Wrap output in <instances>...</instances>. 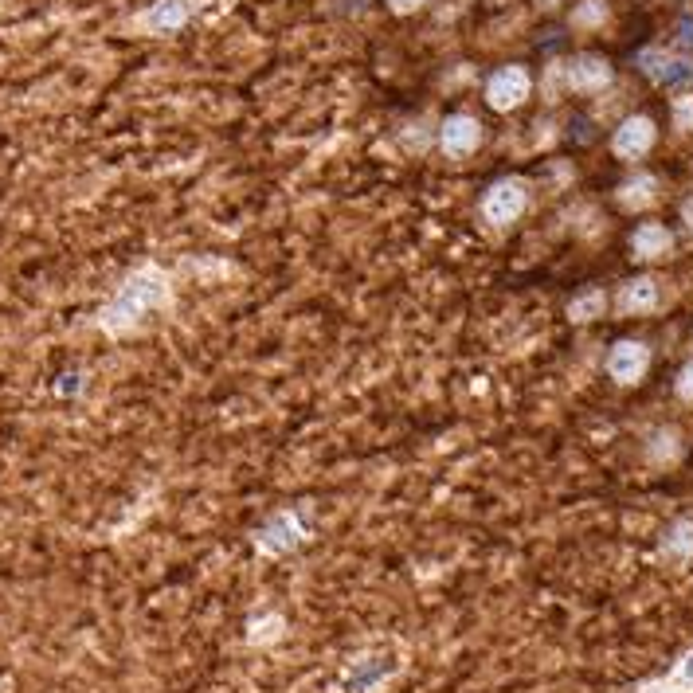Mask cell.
Instances as JSON below:
<instances>
[{
    "label": "cell",
    "instance_id": "1",
    "mask_svg": "<svg viewBox=\"0 0 693 693\" xmlns=\"http://www.w3.org/2000/svg\"><path fill=\"white\" fill-rule=\"evenodd\" d=\"M165 278L157 275V271H145V275H138L126 290H122V298L106 310V329H126L130 322H138L141 314L153 306V302H165Z\"/></svg>",
    "mask_w": 693,
    "mask_h": 693
},
{
    "label": "cell",
    "instance_id": "2",
    "mask_svg": "<svg viewBox=\"0 0 693 693\" xmlns=\"http://www.w3.org/2000/svg\"><path fill=\"white\" fill-rule=\"evenodd\" d=\"M529 208V185L521 177H502L482 196V220L490 228H513Z\"/></svg>",
    "mask_w": 693,
    "mask_h": 693
},
{
    "label": "cell",
    "instance_id": "3",
    "mask_svg": "<svg viewBox=\"0 0 693 693\" xmlns=\"http://www.w3.org/2000/svg\"><path fill=\"white\" fill-rule=\"evenodd\" d=\"M529 87H533L529 71L517 67V63H509V67H502V71L490 75V83H486V102H490L498 114H509V110H517V106L529 98Z\"/></svg>",
    "mask_w": 693,
    "mask_h": 693
},
{
    "label": "cell",
    "instance_id": "4",
    "mask_svg": "<svg viewBox=\"0 0 693 693\" xmlns=\"http://www.w3.org/2000/svg\"><path fill=\"white\" fill-rule=\"evenodd\" d=\"M650 369V349L643 341H619V345H611V353H607V376L615 380V384H623V388H631V384H639Z\"/></svg>",
    "mask_w": 693,
    "mask_h": 693
},
{
    "label": "cell",
    "instance_id": "5",
    "mask_svg": "<svg viewBox=\"0 0 693 693\" xmlns=\"http://www.w3.org/2000/svg\"><path fill=\"white\" fill-rule=\"evenodd\" d=\"M654 138H658V130H654V122H650L647 114H631V118L615 130L611 153H615L619 161H639V157H647L650 153Z\"/></svg>",
    "mask_w": 693,
    "mask_h": 693
},
{
    "label": "cell",
    "instance_id": "6",
    "mask_svg": "<svg viewBox=\"0 0 693 693\" xmlns=\"http://www.w3.org/2000/svg\"><path fill=\"white\" fill-rule=\"evenodd\" d=\"M478 141H482L478 118H470V114H451V118L443 122L439 145H443L447 157H470V153L478 149Z\"/></svg>",
    "mask_w": 693,
    "mask_h": 693
},
{
    "label": "cell",
    "instance_id": "7",
    "mask_svg": "<svg viewBox=\"0 0 693 693\" xmlns=\"http://www.w3.org/2000/svg\"><path fill=\"white\" fill-rule=\"evenodd\" d=\"M396 674V662H380L376 654H365V658H357L353 666H349V674H345V682H341V693H376L388 678Z\"/></svg>",
    "mask_w": 693,
    "mask_h": 693
},
{
    "label": "cell",
    "instance_id": "8",
    "mask_svg": "<svg viewBox=\"0 0 693 693\" xmlns=\"http://www.w3.org/2000/svg\"><path fill=\"white\" fill-rule=\"evenodd\" d=\"M670 247H674V235H670L666 224H658V220H647V224H639V228L631 231V255H635L639 263L666 259Z\"/></svg>",
    "mask_w": 693,
    "mask_h": 693
},
{
    "label": "cell",
    "instance_id": "9",
    "mask_svg": "<svg viewBox=\"0 0 693 693\" xmlns=\"http://www.w3.org/2000/svg\"><path fill=\"white\" fill-rule=\"evenodd\" d=\"M298 541H302V521H298V513H290V509L275 513V521H267V529L259 533V549H263V553H286V549H294Z\"/></svg>",
    "mask_w": 693,
    "mask_h": 693
},
{
    "label": "cell",
    "instance_id": "10",
    "mask_svg": "<svg viewBox=\"0 0 693 693\" xmlns=\"http://www.w3.org/2000/svg\"><path fill=\"white\" fill-rule=\"evenodd\" d=\"M615 306H619V314H627V318L650 314V310L658 306V282L650 275H639V278H631V282H623Z\"/></svg>",
    "mask_w": 693,
    "mask_h": 693
},
{
    "label": "cell",
    "instance_id": "11",
    "mask_svg": "<svg viewBox=\"0 0 693 693\" xmlns=\"http://www.w3.org/2000/svg\"><path fill=\"white\" fill-rule=\"evenodd\" d=\"M611 83V67L603 63L600 55H580L568 63V87L572 91H603Z\"/></svg>",
    "mask_w": 693,
    "mask_h": 693
},
{
    "label": "cell",
    "instance_id": "12",
    "mask_svg": "<svg viewBox=\"0 0 693 693\" xmlns=\"http://www.w3.org/2000/svg\"><path fill=\"white\" fill-rule=\"evenodd\" d=\"M615 200H619L627 212H643V208H650V204L658 200V181H654L650 173H639V177H631V181L619 185Z\"/></svg>",
    "mask_w": 693,
    "mask_h": 693
},
{
    "label": "cell",
    "instance_id": "13",
    "mask_svg": "<svg viewBox=\"0 0 693 693\" xmlns=\"http://www.w3.org/2000/svg\"><path fill=\"white\" fill-rule=\"evenodd\" d=\"M185 20H188L185 0H161L157 8H149V12L141 16V24H145L149 32H173V28H181Z\"/></svg>",
    "mask_w": 693,
    "mask_h": 693
},
{
    "label": "cell",
    "instance_id": "14",
    "mask_svg": "<svg viewBox=\"0 0 693 693\" xmlns=\"http://www.w3.org/2000/svg\"><path fill=\"white\" fill-rule=\"evenodd\" d=\"M603 310H607V294H603L600 286L580 290V294L568 302V322H576V325L596 322V318H603Z\"/></svg>",
    "mask_w": 693,
    "mask_h": 693
},
{
    "label": "cell",
    "instance_id": "15",
    "mask_svg": "<svg viewBox=\"0 0 693 693\" xmlns=\"http://www.w3.org/2000/svg\"><path fill=\"white\" fill-rule=\"evenodd\" d=\"M662 553L670 556V560H693V521H674L670 529H666V537H662Z\"/></svg>",
    "mask_w": 693,
    "mask_h": 693
},
{
    "label": "cell",
    "instance_id": "16",
    "mask_svg": "<svg viewBox=\"0 0 693 693\" xmlns=\"http://www.w3.org/2000/svg\"><path fill=\"white\" fill-rule=\"evenodd\" d=\"M643 693H693V650L678 662V670L666 682H654Z\"/></svg>",
    "mask_w": 693,
    "mask_h": 693
},
{
    "label": "cell",
    "instance_id": "17",
    "mask_svg": "<svg viewBox=\"0 0 693 693\" xmlns=\"http://www.w3.org/2000/svg\"><path fill=\"white\" fill-rule=\"evenodd\" d=\"M650 462H674L682 455V443H678V431L674 427H666V431H658L654 435V443H650Z\"/></svg>",
    "mask_w": 693,
    "mask_h": 693
},
{
    "label": "cell",
    "instance_id": "18",
    "mask_svg": "<svg viewBox=\"0 0 693 693\" xmlns=\"http://www.w3.org/2000/svg\"><path fill=\"white\" fill-rule=\"evenodd\" d=\"M603 20H607V8H603L600 0L580 4V8H576V16H572V24H576V28H600Z\"/></svg>",
    "mask_w": 693,
    "mask_h": 693
},
{
    "label": "cell",
    "instance_id": "19",
    "mask_svg": "<svg viewBox=\"0 0 693 693\" xmlns=\"http://www.w3.org/2000/svg\"><path fill=\"white\" fill-rule=\"evenodd\" d=\"M674 126L686 130V134H693V94H682V98L674 102Z\"/></svg>",
    "mask_w": 693,
    "mask_h": 693
},
{
    "label": "cell",
    "instance_id": "20",
    "mask_svg": "<svg viewBox=\"0 0 693 693\" xmlns=\"http://www.w3.org/2000/svg\"><path fill=\"white\" fill-rule=\"evenodd\" d=\"M674 392H678L686 404H693V361H686V365H682L678 380H674Z\"/></svg>",
    "mask_w": 693,
    "mask_h": 693
},
{
    "label": "cell",
    "instance_id": "21",
    "mask_svg": "<svg viewBox=\"0 0 693 693\" xmlns=\"http://www.w3.org/2000/svg\"><path fill=\"white\" fill-rule=\"evenodd\" d=\"M427 0H388V8L392 12H400V16H408V12H416V8H423Z\"/></svg>",
    "mask_w": 693,
    "mask_h": 693
},
{
    "label": "cell",
    "instance_id": "22",
    "mask_svg": "<svg viewBox=\"0 0 693 693\" xmlns=\"http://www.w3.org/2000/svg\"><path fill=\"white\" fill-rule=\"evenodd\" d=\"M682 224L686 231H693V196H686V204H682Z\"/></svg>",
    "mask_w": 693,
    "mask_h": 693
},
{
    "label": "cell",
    "instance_id": "23",
    "mask_svg": "<svg viewBox=\"0 0 693 693\" xmlns=\"http://www.w3.org/2000/svg\"><path fill=\"white\" fill-rule=\"evenodd\" d=\"M682 40H686V44L693 47V20H686V36H682Z\"/></svg>",
    "mask_w": 693,
    "mask_h": 693
},
{
    "label": "cell",
    "instance_id": "24",
    "mask_svg": "<svg viewBox=\"0 0 693 693\" xmlns=\"http://www.w3.org/2000/svg\"><path fill=\"white\" fill-rule=\"evenodd\" d=\"M541 4H545V8H549V4H556V0H541Z\"/></svg>",
    "mask_w": 693,
    "mask_h": 693
}]
</instances>
